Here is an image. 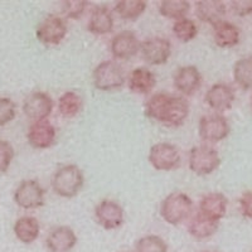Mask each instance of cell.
I'll return each mask as SVG.
<instances>
[{
    "mask_svg": "<svg viewBox=\"0 0 252 252\" xmlns=\"http://www.w3.org/2000/svg\"><path fill=\"white\" fill-rule=\"evenodd\" d=\"M233 78L242 90L252 89V56L240 58L235 63Z\"/></svg>",
    "mask_w": 252,
    "mask_h": 252,
    "instance_id": "obj_27",
    "label": "cell"
},
{
    "mask_svg": "<svg viewBox=\"0 0 252 252\" xmlns=\"http://www.w3.org/2000/svg\"><path fill=\"white\" fill-rule=\"evenodd\" d=\"M134 252H168V245L160 236L148 235L136 241Z\"/></svg>",
    "mask_w": 252,
    "mask_h": 252,
    "instance_id": "obj_30",
    "label": "cell"
},
{
    "mask_svg": "<svg viewBox=\"0 0 252 252\" xmlns=\"http://www.w3.org/2000/svg\"><path fill=\"white\" fill-rule=\"evenodd\" d=\"M143 60L148 64L161 66L165 64L172 55V44L163 37H153L144 40L140 46Z\"/></svg>",
    "mask_w": 252,
    "mask_h": 252,
    "instance_id": "obj_10",
    "label": "cell"
},
{
    "mask_svg": "<svg viewBox=\"0 0 252 252\" xmlns=\"http://www.w3.org/2000/svg\"><path fill=\"white\" fill-rule=\"evenodd\" d=\"M189 10H190V3L187 0H163L159 5L160 15L168 19H183Z\"/></svg>",
    "mask_w": 252,
    "mask_h": 252,
    "instance_id": "obj_28",
    "label": "cell"
},
{
    "mask_svg": "<svg viewBox=\"0 0 252 252\" xmlns=\"http://www.w3.org/2000/svg\"><path fill=\"white\" fill-rule=\"evenodd\" d=\"M37 39L44 46H58L67 35L64 20L57 15H47L37 27Z\"/></svg>",
    "mask_w": 252,
    "mask_h": 252,
    "instance_id": "obj_8",
    "label": "cell"
},
{
    "mask_svg": "<svg viewBox=\"0 0 252 252\" xmlns=\"http://www.w3.org/2000/svg\"><path fill=\"white\" fill-rule=\"evenodd\" d=\"M213 38L220 48H233L240 43L241 32L233 23L222 20L213 26Z\"/></svg>",
    "mask_w": 252,
    "mask_h": 252,
    "instance_id": "obj_22",
    "label": "cell"
},
{
    "mask_svg": "<svg viewBox=\"0 0 252 252\" xmlns=\"http://www.w3.org/2000/svg\"><path fill=\"white\" fill-rule=\"evenodd\" d=\"M231 127L222 114H208L202 116L198 124V134L206 143H220L229 135Z\"/></svg>",
    "mask_w": 252,
    "mask_h": 252,
    "instance_id": "obj_6",
    "label": "cell"
},
{
    "mask_svg": "<svg viewBox=\"0 0 252 252\" xmlns=\"http://www.w3.org/2000/svg\"><path fill=\"white\" fill-rule=\"evenodd\" d=\"M121 252H126V251H121Z\"/></svg>",
    "mask_w": 252,
    "mask_h": 252,
    "instance_id": "obj_37",
    "label": "cell"
},
{
    "mask_svg": "<svg viewBox=\"0 0 252 252\" xmlns=\"http://www.w3.org/2000/svg\"><path fill=\"white\" fill-rule=\"evenodd\" d=\"M94 86L100 91H112L123 87L125 83V72L115 61H103L94 69Z\"/></svg>",
    "mask_w": 252,
    "mask_h": 252,
    "instance_id": "obj_4",
    "label": "cell"
},
{
    "mask_svg": "<svg viewBox=\"0 0 252 252\" xmlns=\"http://www.w3.org/2000/svg\"><path fill=\"white\" fill-rule=\"evenodd\" d=\"M250 105H251V110H252V97H251V101H250Z\"/></svg>",
    "mask_w": 252,
    "mask_h": 252,
    "instance_id": "obj_36",
    "label": "cell"
},
{
    "mask_svg": "<svg viewBox=\"0 0 252 252\" xmlns=\"http://www.w3.org/2000/svg\"><path fill=\"white\" fill-rule=\"evenodd\" d=\"M14 148L9 141L0 140V174L5 173L14 159Z\"/></svg>",
    "mask_w": 252,
    "mask_h": 252,
    "instance_id": "obj_33",
    "label": "cell"
},
{
    "mask_svg": "<svg viewBox=\"0 0 252 252\" xmlns=\"http://www.w3.org/2000/svg\"><path fill=\"white\" fill-rule=\"evenodd\" d=\"M204 101L213 111L222 114L232 107L235 102V91L227 83H215L206 92Z\"/></svg>",
    "mask_w": 252,
    "mask_h": 252,
    "instance_id": "obj_13",
    "label": "cell"
},
{
    "mask_svg": "<svg viewBox=\"0 0 252 252\" xmlns=\"http://www.w3.org/2000/svg\"><path fill=\"white\" fill-rule=\"evenodd\" d=\"M82 98H81L80 94L73 91L64 92L58 98V111L63 118L66 119H72L77 116L82 110Z\"/></svg>",
    "mask_w": 252,
    "mask_h": 252,
    "instance_id": "obj_26",
    "label": "cell"
},
{
    "mask_svg": "<svg viewBox=\"0 0 252 252\" xmlns=\"http://www.w3.org/2000/svg\"><path fill=\"white\" fill-rule=\"evenodd\" d=\"M27 139L34 149H49L56 143V129L48 120L32 123L27 132Z\"/></svg>",
    "mask_w": 252,
    "mask_h": 252,
    "instance_id": "obj_14",
    "label": "cell"
},
{
    "mask_svg": "<svg viewBox=\"0 0 252 252\" xmlns=\"http://www.w3.org/2000/svg\"><path fill=\"white\" fill-rule=\"evenodd\" d=\"M146 118L170 127H179L186 123L189 115V103L183 96L159 92L145 102Z\"/></svg>",
    "mask_w": 252,
    "mask_h": 252,
    "instance_id": "obj_1",
    "label": "cell"
},
{
    "mask_svg": "<svg viewBox=\"0 0 252 252\" xmlns=\"http://www.w3.org/2000/svg\"><path fill=\"white\" fill-rule=\"evenodd\" d=\"M85 177L83 172L75 164L62 165L52 177V188L57 195L63 198H73L81 192Z\"/></svg>",
    "mask_w": 252,
    "mask_h": 252,
    "instance_id": "obj_2",
    "label": "cell"
},
{
    "mask_svg": "<svg viewBox=\"0 0 252 252\" xmlns=\"http://www.w3.org/2000/svg\"><path fill=\"white\" fill-rule=\"evenodd\" d=\"M220 165V158L217 150L212 146L203 145L193 146L189 152V169L197 175H208L218 169Z\"/></svg>",
    "mask_w": 252,
    "mask_h": 252,
    "instance_id": "obj_5",
    "label": "cell"
},
{
    "mask_svg": "<svg viewBox=\"0 0 252 252\" xmlns=\"http://www.w3.org/2000/svg\"><path fill=\"white\" fill-rule=\"evenodd\" d=\"M44 189L34 179L23 181L14 190V202L23 209H35L44 206Z\"/></svg>",
    "mask_w": 252,
    "mask_h": 252,
    "instance_id": "obj_9",
    "label": "cell"
},
{
    "mask_svg": "<svg viewBox=\"0 0 252 252\" xmlns=\"http://www.w3.org/2000/svg\"><path fill=\"white\" fill-rule=\"evenodd\" d=\"M218 227H220L218 220L207 217V216H204L199 211L193 213L188 218V223H187L188 233L198 241L208 240V238L212 237L218 231Z\"/></svg>",
    "mask_w": 252,
    "mask_h": 252,
    "instance_id": "obj_18",
    "label": "cell"
},
{
    "mask_svg": "<svg viewBox=\"0 0 252 252\" xmlns=\"http://www.w3.org/2000/svg\"><path fill=\"white\" fill-rule=\"evenodd\" d=\"M174 87L186 96H192L202 85V75L195 66H183L173 76Z\"/></svg>",
    "mask_w": 252,
    "mask_h": 252,
    "instance_id": "obj_16",
    "label": "cell"
},
{
    "mask_svg": "<svg viewBox=\"0 0 252 252\" xmlns=\"http://www.w3.org/2000/svg\"><path fill=\"white\" fill-rule=\"evenodd\" d=\"M62 4L63 15L69 19L81 18V15L85 13L87 5H89L86 0H67V1H63Z\"/></svg>",
    "mask_w": 252,
    "mask_h": 252,
    "instance_id": "obj_31",
    "label": "cell"
},
{
    "mask_svg": "<svg viewBox=\"0 0 252 252\" xmlns=\"http://www.w3.org/2000/svg\"><path fill=\"white\" fill-rule=\"evenodd\" d=\"M148 3L144 0H119L115 12L124 20H136L144 14Z\"/></svg>",
    "mask_w": 252,
    "mask_h": 252,
    "instance_id": "obj_25",
    "label": "cell"
},
{
    "mask_svg": "<svg viewBox=\"0 0 252 252\" xmlns=\"http://www.w3.org/2000/svg\"><path fill=\"white\" fill-rule=\"evenodd\" d=\"M140 40L135 35L134 32L124 31L115 35L111 40V53L118 60H129L136 56L140 51Z\"/></svg>",
    "mask_w": 252,
    "mask_h": 252,
    "instance_id": "obj_15",
    "label": "cell"
},
{
    "mask_svg": "<svg viewBox=\"0 0 252 252\" xmlns=\"http://www.w3.org/2000/svg\"><path fill=\"white\" fill-rule=\"evenodd\" d=\"M53 111V100L44 92H33L24 100L23 112L33 123L47 120Z\"/></svg>",
    "mask_w": 252,
    "mask_h": 252,
    "instance_id": "obj_12",
    "label": "cell"
},
{
    "mask_svg": "<svg viewBox=\"0 0 252 252\" xmlns=\"http://www.w3.org/2000/svg\"><path fill=\"white\" fill-rule=\"evenodd\" d=\"M17 106L9 97H0V126H4L14 120Z\"/></svg>",
    "mask_w": 252,
    "mask_h": 252,
    "instance_id": "obj_32",
    "label": "cell"
},
{
    "mask_svg": "<svg viewBox=\"0 0 252 252\" xmlns=\"http://www.w3.org/2000/svg\"><path fill=\"white\" fill-rule=\"evenodd\" d=\"M173 33L183 43H188L190 40L194 39L198 34V27L192 19L189 18H183V19L175 20L173 26Z\"/></svg>",
    "mask_w": 252,
    "mask_h": 252,
    "instance_id": "obj_29",
    "label": "cell"
},
{
    "mask_svg": "<svg viewBox=\"0 0 252 252\" xmlns=\"http://www.w3.org/2000/svg\"><path fill=\"white\" fill-rule=\"evenodd\" d=\"M130 91L138 94H149L157 85V78L150 69L145 67L135 68L127 81Z\"/></svg>",
    "mask_w": 252,
    "mask_h": 252,
    "instance_id": "obj_23",
    "label": "cell"
},
{
    "mask_svg": "<svg viewBox=\"0 0 252 252\" xmlns=\"http://www.w3.org/2000/svg\"><path fill=\"white\" fill-rule=\"evenodd\" d=\"M193 212V202L188 194L173 192L166 195L160 204V216L166 223L178 226L188 220Z\"/></svg>",
    "mask_w": 252,
    "mask_h": 252,
    "instance_id": "obj_3",
    "label": "cell"
},
{
    "mask_svg": "<svg viewBox=\"0 0 252 252\" xmlns=\"http://www.w3.org/2000/svg\"><path fill=\"white\" fill-rule=\"evenodd\" d=\"M94 217L97 223L105 229H116L125 222V213L118 202L103 199L94 208Z\"/></svg>",
    "mask_w": 252,
    "mask_h": 252,
    "instance_id": "obj_11",
    "label": "cell"
},
{
    "mask_svg": "<svg viewBox=\"0 0 252 252\" xmlns=\"http://www.w3.org/2000/svg\"><path fill=\"white\" fill-rule=\"evenodd\" d=\"M14 235L20 242L26 245H31L37 241L40 233V226L37 218L34 217H20L17 220L13 227Z\"/></svg>",
    "mask_w": 252,
    "mask_h": 252,
    "instance_id": "obj_24",
    "label": "cell"
},
{
    "mask_svg": "<svg viewBox=\"0 0 252 252\" xmlns=\"http://www.w3.org/2000/svg\"><path fill=\"white\" fill-rule=\"evenodd\" d=\"M49 252H69L77 245V236L68 226H58L52 229L46 240Z\"/></svg>",
    "mask_w": 252,
    "mask_h": 252,
    "instance_id": "obj_17",
    "label": "cell"
},
{
    "mask_svg": "<svg viewBox=\"0 0 252 252\" xmlns=\"http://www.w3.org/2000/svg\"><path fill=\"white\" fill-rule=\"evenodd\" d=\"M226 4L220 0H199L195 3V14L203 23L216 26L226 15Z\"/></svg>",
    "mask_w": 252,
    "mask_h": 252,
    "instance_id": "obj_20",
    "label": "cell"
},
{
    "mask_svg": "<svg viewBox=\"0 0 252 252\" xmlns=\"http://www.w3.org/2000/svg\"><path fill=\"white\" fill-rule=\"evenodd\" d=\"M87 29L94 35L109 34L114 31V17L106 5H97L92 9L87 22Z\"/></svg>",
    "mask_w": 252,
    "mask_h": 252,
    "instance_id": "obj_19",
    "label": "cell"
},
{
    "mask_svg": "<svg viewBox=\"0 0 252 252\" xmlns=\"http://www.w3.org/2000/svg\"><path fill=\"white\" fill-rule=\"evenodd\" d=\"M238 204H240L241 215L247 218V220H252V190L245 192L244 194L241 195Z\"/></svg>",
    "mask_w": 252,
    "mask_h": 252,
    "instance_id": "obj_35",
    "label": "cell"
},
{
    "mask_svg": "<svg viewBox=\"0 0 252 252\" xmlns=\"http://www.w3.org/2000/svg\"><path fill=\"white\" fill-rule=\"evenodd\" d=\"M227 207H228V201L226 195L222 193L212 192L202 197L198 211L207 217L220 222L226 216Z\"/></svg>",
    "mask_w": 252,
    "mask_h": 252,
    "instance_id": "obj_21",
    "label": "cell"
},
{
    "mask_svg": "<svg viewBox=\"0 0 252 252\" xmlns=\"http://www.w3.org/2000/svg\"><path fill=\"white\" fill-rule=\"evenodd\" d=\"M149 163L157 170L169 172L179 168L181 165V152L173 144L158 143L150 148Z\"/></svg>",
    "mask_w": 252,
    "mask_h": 252,
    "instance_id": "obj_7",
    "label": "cell"
},
{
    "mask_svg": "<svg viewBox=\"0 0 252 252\" xmlns=\"http://www.w3.org/2000/svg\"><path fill=\"white\" fill-rule=\"evenodd\" d=\"M231 10L238 17H247L252 14V0H232Z\"/></svg>",
    "mask_w": 252,
    "mask_h": 252,
    "instance_id": "obj_34",
    "label": "cell"
}]
</instances>
